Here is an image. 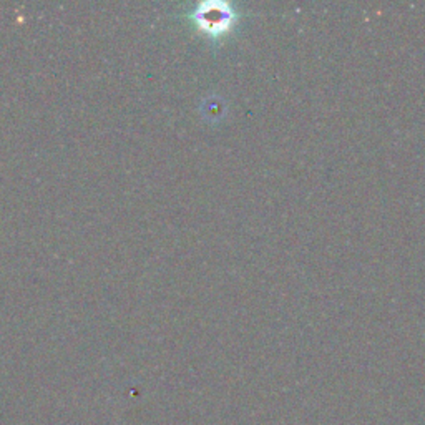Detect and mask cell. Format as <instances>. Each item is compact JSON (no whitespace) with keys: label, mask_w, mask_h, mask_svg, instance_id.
Listing matches in <instances>:
<instances>
[{"label":"cell","mask_w":425,"mask_h":425,"mask_svg":"<svg viewBox=\"0 0 425 425\" xmlns=\"http://www.w3.org/2000/svg\"><path fill=\"white\" fill-rule=\"evenodd\" d=\"M203 18H204V25H208V28H221L228 23L229 13L208 12V13H203Z\"/></svg>","instance_id":"obj_1"}]
</instances>
